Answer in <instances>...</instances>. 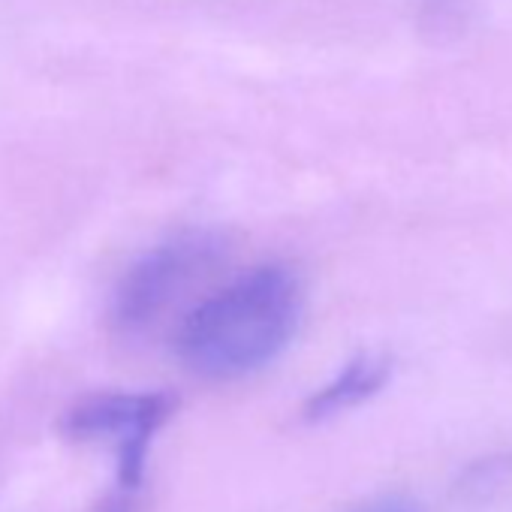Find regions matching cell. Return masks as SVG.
<instances>
[{"label":"cell","mask_w":512,"mask_h":512,"mask_svg":"<svg viewBox=\"0 0 512 512\" xmlns=\"http://www.w3.org/2000/svg\"><path fill=\"white\" fill-rule=\"evenodd\" d=\"M392 374V365L380 353H359L338 371L323 389H317L308 404H305V419L308 422H323L338 413H347L359 407L362 401L374 398Z\"/></svg>","instance_id":"obj_4"},{"label":"cell","mask_w":512,"mask_h":512,"mask_svg":"<svg viewBox=\"0 0 512 512\" xmlns=\"http://www.w3.org/2000/svg\"><path fill=\"white\" fill-rule=\"evenodd\" d=\"M353 512H422V509H419L413 500L392 494V497L371 500V503H365V506H359V509H353Z\"/></svg>","instance_id":"obj_5"},{"label":"cell","mask_w":512,"mask_h":512,"mask_svg":"<svg viewBox=\"0 0 512 512\" xmlns=\"http://www.w3.org/2000/svg\"><path fill=\"white\" fill-rule=\"evenodd\" d=\"M106 512H127V509H124V506H109Z\"/></svg>","instance_id":"obj_6"},{"label":"cell","mask_w":512,"mask_h":512,"mask_svg":"<svg viewBox=\"0 0 512 512\" xmlns=\"http://www.w3.org/2000/svg\"><path fill=\"white\" fill-rule=\"evenodd\" d=\"M302 284L287 266H260L196 305L175 338L181 362L211 380H235L275 362L302 320Z\"/></svg>","instance_id":"obj_1"},{"label":"cell","mask_w":512,"mask_h":512,"mask_svg":"<svg viewBox=\"0 0 512 512\" xmlns=\"http://www.w3.org/2000/svg\"><path fill=\"white\" fill-rule=\"evenodd\" d=\"M175 410V398L166 392H109L76 404L61 431L70 440H109L118 449V479L136 488L145 476V461L154 434Z\"/></svg>","instance_id":"obj_3"},{"label":"cell","mask_w":512,"mask_h":512,"mask_svg":"<svg viewBox=\"0 0 512 512\" xmlns=\"http://www.w3.org/2000/svg\"><path fill=\"white\" fill-rule=\"evenodd\" d=\"M223 244L217 235L193 229L154 244L127 269L112 299V323L136 335L148 329L211 263H217Z\"/></svg>","instance_id":"obj_2"}]
</instances>
